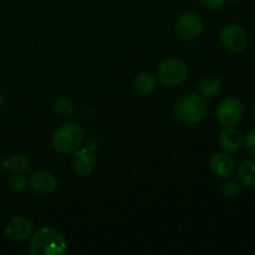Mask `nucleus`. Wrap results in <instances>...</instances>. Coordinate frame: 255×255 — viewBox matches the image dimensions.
Instances as JSON below:
<instances>
[{
  "label": "nucleus",
  "mask_w": 255,
  "mask_h": 255,
  "mask_svg": "<svg viewBox=\"0 0 255 255\" xmlns=\"http://www.w3.org/2000/svg\"><path fill=\"white\" fill-rule=\"evenodd\" d=\"M67 243L64 236L51 227H41L31 236L29 253L31 255H62Z\"/></svg>",
  "instance_id": "1"
},
{
  "label": "nucleus",
  "mask_w": 255,
  "mask_h": 255,
  "mask_svg": "<svg viewBox=\"0 0 255 255\" xmlns=\"http://www.w3.org/2000/svg\"><path fill=\"white\" fill-rule=\"evenodd\" d=\"M172 112L176 120L182 124L196 125L207 115L206 100L201 95H184L174 102Z\"/></svg>",
  "instance_id": "2"
},
{
  "label": "nucleus",
  "mask_w": 255,
  "mask_h": 255,
  "mask_svg": "<svg viewBox=\"0 0 255 255\" xmlns=\"http://www.w3.org/2000/svg\"><path fill=\"white\" fill-rule=\"evenodd\" d=\"M85 139L84 129L76 122H65L55 129L52 134V146L59 153H74L80 148Z\"/></svg>",
  "instance_id": "3"
},
{
  "label": "nucleus",
  "mask_w": 255,
  "mask_h": 255,
  "mask_svg": "<svg viewBox=\"0 0 255 255\" xmlns=\"http://www.w3.org/2000/svg\"><path fill=\"white\" fill-rule=\"evenodd\" d=\"M188 77V67L186 62L176 57L163 60L157 67V79L167 87H177L184 84Z\"/></svg>",
  "instance_id": "4"
},
{
  "label": "nucleus",
  "mask_w": 255,
  "mask_h": 255,
  "mask_svg": "<svg viewBox=\"0 0 255 255\" xmlns=\"http://www.w3.org/2000/svg\"><path fill=\"white\" fill-rule=\"evenodd\" d=\"M219 37H221V42L224 49L233 54L244 51L248 45V36H247L246 30L237 22H231L222 27Z\"/></svg>",
  "instance_id": "5"
},
{
  "label": "nucleus",
  "mask_w": 255,
  "mask_h": 255,
  "mask_svg": "<svg viewBox=\"0 0 255 255\" xmlns=\"http://www.w3.org/2000/svg\"><path fill=\"white\" fill-rule=\"evenodd\" d=\"M203 20L193 11H186L176 21V32L184 41H194L203 31Z\"/></svg>",
  "instance_id": "6"
},
{
  "label": "nucleus",
  "mask_w": 255,
  "mask_h": 255,
  "mask_svg": "<svg viewBox=\"0 0 255 255\" xmlns=\"http://www.w3.org/2000/svg\"><path fill=\"white\" fill-rule=\"evenodd\" d=\"M244 114V107L237 97H226L217 107V120L224 127H232L238 124Z\"/></svg>",
  "instance_id": "7"
},
{
  "label": "nucleus",
  "mask_w": 255,
  "mask_h": 255,
  "mask_svg": "<svg viewBox=\"0 0 255 255\" xmlns=\"http://www.w3.org/2000/svg\"><path fill=\"white\" fill-rule=\"evenodd\" d=\"M27 187L39 196H47L56 191L57 178L49 171H37L27 179Z\"/></svg>",
  "instance_id": "8"
},
{
  "label": "nucleus",
  "mask_w": 255,
  "mask_h": 255,
  "mask_svg": "<svg viewBox=\"0 0 255 255\" xmlns=\"http://www.w3.org/2000/svg\"><path fill=\"white\" fill-rule=\"evenodd\" d=\"M96 166V157L90 147H80L74 152L72 169L80 177H87L94 172Z\"/></svg>",
  "instance_id": "9"
},
{
  "label": "nucleus",
  "mask_w": 255,
  "mask_h": 255,
  "mask_svg": "<svg viewBox=\"0 0 255 255\" xmlns=\"http://www.w3.org/2000/svg\"><path fill=\"white\" fill-rule=\"evenodd\" d=\"M32 232L34 224L21 216L12 217L5 227V234L12 241H25L32 236Z\"/></svg>",
  "instance_id": "10"
},
{
  "label": "nucleus",
  "mask_w": 255,
  "mask_h": 255,
  "mask_svg": "<svg viewBox=\"0 0 255 255\" xmlns=\"http://www.w3.org/2000/svg\"><path fill=\"white\" fill-rule=\"evenodd\" d=\"M212 172L219 178H228L236 169L234 159L227 152H217L211 157L209 161Z\"/></svg>",
  "instance_id": "11"
},
{
  "label": "nucleus",
  "mask_w": 255,
  "mask_h": 255,
  "mask_svg": "<svg viewBox=\"0 0 255 255\" xmlns=\"http://www.w3.org/2000/svg\"><path fill=\"white\" fill-rule=\"evenodd\" d=\"M219 146L227 153H236L243 146V136L237 128L226 127L219 134Z\"/></svg>",
  "instance_id": "12"
},
{
  "label": "nucleus",
  "mask_w": 255,
  "mask_h": 255,
  "mask_svg": "<svg viewBox=\"0 0 255 255\" xmlns=\"http://www.w3.org/2000/svg\"><path fill=\"white\" fill-rule=\"evenodd\" d=\"M1 167L10 173H25L31 168L32 163L25 154L14 153L4 158Z\"/></svg>",
  "instance_id": "13"
},
{
  "label": "nucleus",
  "mask_w": 255,
  "mask_h": 255,
  "mask_svg": "<svg viewBox=\"0 0 255 255\" xmlns=\"http://www.w3.org/2000/svg\"><path fill=\"white\" fill-rule=\"evenodd\" d=\"M133 91L136 92L138 96L147 97L152 95L156 90V77L151 74V72H142V74L137 75L133 80Z\"/></svg>",
  "instance_id": "14"
},
{
  "label": "nucleus",
  "mask_w": 255,
  "mask_h": 255,
  "mask_svg": "<svg viewBox=\"0 0 255 255\" xmlns=\"http://www.w3.org/2000/svg\"><path fill=\"white\" fill-rule=\"evenodd\" d=\"M223 89V81L216 75L203 77L198 84V94L203 99H212L221 94Z\"/></svg>",
  "instance_id": "15"
},
{
  "label": "nucleus",
  "mask_w": 255,
  "mask_h": 255,
  "mask_svg": "<svg viewBox=\"0 0 255 255\" xmlns=\"http://www.w3.org/2000/svg\"><path fill=\"white\" fill-rule=\"evenodd\" d=\"M239 182L246 187H255V161H244L237 169Z\"/></svg>",
  "instance_id": "16"
},
{
  "label": "nucleus",
  "mask_w": 255,
  "mask_h": 255,
  "mask_svg": "<svg viewBox=\"0 0 255 255\" xmlns=\"http://www.w3.org/2000/svg\"><path fill=\"white\" fill-rule=\"evenodd\" d=\"M52 112H54L57 119L69 120L75 114L74 104L66 97H59L52 104Z\"/></svg>",
  "instance_id": "17"
},
{
  "label": "nucleus",
  "mask_w": 255,
  "mask_h": 255,
  "mask_svg": "<svg viewBox=\"0 0 255 255\" xmlns=\"http://www.w3.org/2000/svg\"><path fill=\"white\" fill-rule=\"evenodd\" d=\"M7 186L14 192H24L27 188V178L24 173H11L7 178Z\"/></svg>",
  "instance_id": "18"
},
{
  "label": "nucleus",
  "mask_w": 255,
  "mask_h": 255,
  "mask_svg": "<svg viewBox=\"0 0 255 255\" xmlns=\"http://www.w3.org/2000/svg\"><path fill=\"white\" fill-rule=\"evenodd\" d=\"M241 193V184L237 181H228L222 187V196L227 199H233Z\"/></svg>",
  "instance_id": "19"
},
{
  "label": "nucleus",
  "mask_w": 255,
  "mask_h": 255,
  "mask_svg": "<svg viewBox=\"0 0 255 255\" xmlns=\"http://www.w3.org/2000/svg\"><path fill=\"white\" fill-rule=\"evenodd\" d=\"M243 146L246 153L255 158V128L248 132L246 138L243 139Z\"/></svg>",
  "instance_id": "20"
},
{
  "label": "nucleus",
  "mask_w": 255,
  "mask_h": 255,
  "mask_svg": "<svg viewBox=\"0 0 255 255\" xmlns=\"http://www.w3.org/2000/svg\"><path fill=\"white\" fill-rule=\"evenodd\" d=\"M227 0H198L199 4L207 10H219L224 6Z\"/></svg>",
  "instance_id": "21"
},
{
  "label": "nucleus",
  "mask_w": 255,
  "mask_h": 255,
  "mask_svg": "<svg viewBox=\"0 0 255 255\" xmlns=\"http://www.w3.org/2000/svg\"><path fill=\"white\" fill-rule=\"evenodd\" d=\"M2 101H4V99H2V94L0 92V109H1V106H2Z\"/></svg>",
  "instance_id": "22"
},
{
  "label": "nucleus",
  "mask_w": 255,
  "mask_h": 255,
  "mask_svg": "<svg viewBox=\"0 0 255 255\" xmlns=\"http://www.w3.org/2000/svg\"><path fill=\"white\" fill-rule=\"evenodd\" d=\"M253 117H254V121H255V105H254V109H253Z\"/></svg>",
  "instance_id": "23"
},
{
  "label": "nucleus",
  "mask_w": 255,
  "mask_h": 255,
  "mask_svg": "<svg viewBox=\"0 0 255 255\" xmlns=\"http://www.w3.org/2000/svg\"><path fill=\"white\" fill-rule=\"evenodd\" d=\"M231 1H233V2H238V1H242V0H231Z\"/></svg>",
  "instance_id": "24"
}]
</instances>
